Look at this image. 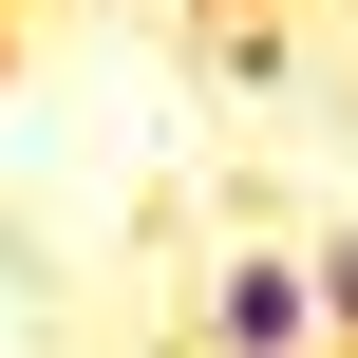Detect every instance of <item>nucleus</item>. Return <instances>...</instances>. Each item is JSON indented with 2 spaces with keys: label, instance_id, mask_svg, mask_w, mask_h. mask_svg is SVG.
I'll use <instances>...</instances> for the list:
<instances>
[{
  "label": "nucleus",
  "instance_id": "f257e3e1",
  "mask_svg": "<svg viewBox=\"0 0 358 358\" xmlns=\"http://www.w3.org/2000/svg\"><path fill=\"white\" fill-rule=\"evenodd\" d=\"M208 358H321V302H302L283 245H245V264L208 283Z\"/></svg>",
  "mask_w": 358,
  "mask_h": 358
},
{
  "label": "nucleus",
  "instance_id": "f03ea898",
  "mask_svg": "<svg viewBox=\"0 0 358 358\" xmlns=\"http://www.w3.org/2000/svg\"><path fill=\"white\" fill-rule=\"evenodd\" d=\"M302 302H321V340H358V227L321 245V264H302Z\"/></svg>",
  "mask_w": 358,
  "mask_h": 358
}]
</instances>
